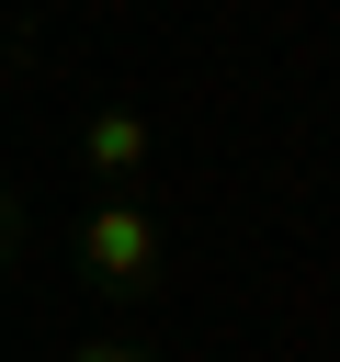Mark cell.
I'll list each match as a JSON object with an SVG mask.
<instances>
[{"label": "cell", "mask_w": 340, "mask_h": 362, "mask_svg": "<svg viewBox=\"0 0 340 362\" xmlns=\"http://www.w3.org/2000/svg\"><path fill=\"white\" fill-rule=\"evenodd\" d=\"M68 362H159V351H147V339H125V328H113V339H79V351H68Z\"/></svg>", "instance_id": "obj_3"}, {"label": "cell", "mask_w": 340, "mask_h": 362, "mask_svg": "<svg viewBox=\"0 0 340 362\" xmlns=\"http://www.w3.org/2000/svg\"><path fill=\"white\" fill-rule=\"evenodd\" d=\"M23 260V215H11V181H0V272Z\"/></svg>", "instance_id": "obj_4"}, {"label": "cell", "mask_w": 340, "mask_h": 362, "mask_svg": "<svg viewBox=\"0 0 340 362\" xmlns=\"http://www.w3.org/2000/svg\"><path fill=\"white\" fill-rule=\"evenodd\" d=\"M147 170H159V124H147L136 102H91V113H79V181L136 192Z\"/></svg>", "instance_id": "obj_2"}, {"label": "cell", "mask_w": 340, "mask_h": 362, "mask_svg": "<svg viewBox=\"0 0 340 362\" xmlns=\"http://www.w3.org/2000/svg\"><path fill=\"white\" fill-rule=\"evenodd\" d=\"M79 272H91V294H102V305H147V294L170 283L159 204H136V192H102V204L79 215Z\"/></svg>", "instance_id": "obj_1"}]
</instances>
